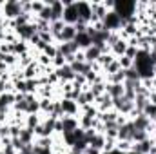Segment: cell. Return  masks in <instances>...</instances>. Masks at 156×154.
<instances>
[{
  "instance_id": "ee69618b",
  "label": "cell",
  "mask_w": 156,
  "mask_h": 154,
  "mask_svg": "<svg viewBox=\"0 0 156 154\" xmlns=\"http://www.w3.org/2000/svg\"><path fill=\"white\" fill-rule=\"evenodd\" d=\"M154 134H156V125H154Z\"/></svg>"
},
{
  "instance_id": "4fadbf2b",
  "label": "cell",
  "mask_w": 156,
  "mask_h": 154,
  "mask_svg": "<svg viewBox=\"0 0 156 154\" xmlns=\"http://www.w3.org/2000/svg\"><path fill=\"white\" fill-rule=\"evenodd\" d=\"M76 38V29H75V26H66L64 27V31H62V35H60V38L56 44H66V42H75Z\"/></svg>"
},
{
  "instance_id": "d590c367",
  "label": "cell",
  "mask_w": 156,
  "mask_h": 154,
  "mask_svg": "<svg viewBox=\"0 0 156 154\" xmlns=\"http://www.w3.org/2000/svg\"><path fill=\"white\" fill-rule=\"evenodd\" d=\"M147 102H149V103H154V105H156V91H151V93H149Z\"/></svg>"
},
{
  "instance_id": "2e32d148",
  "label": "cell",
  "mask_w": 156,
  "mask_h": 154,
  "mask_svg": "<svg viewBox=\"0 0 156 154\" xmlns=\"http://www.w3.org/2000/svg\"><path fill=\"white\" fill-rule=\"evenodd\" d=\"M105 93L115 100V98H122L123 96V83H107L105 85Z\"/></svg>"
},
{
  "instance_id": "52a82bcc",
  "label": "cell",
  "mask_w": 156,
  "mask_h": 154,
  "mask_svg": "<svg viewBox=\"0 0 156 154\" xmlns=\"http://www.w3.org/2000/svg\"><path fill=\"white\" fill-rule=\"evenodd\" d=\"M93 105L96 107V111H98V113H107V111H111V109H113V98L105 93V94L98 96V98L94 100V103H93Z\"/></svg>"
},
{
  "instance_id": "44dd1931",
  "label": "cell",
  "mask_w": 156,
  "mask_h": 154,
  "mask_svg": "<svg viewBox=\"0 0 156 154\" xmlns=\"http://www.w3.org/2000/svg\"><path fill=\"white\" fill-rule=\"evenodd\" d=\"M29 49H31V45H29V42H24V40H18L16 44H13V54H16V56H22V54H26V53H29Z\"/></svg>"
},
{
  "instance_id": "f6af8a7d",
  "label": "cell",
  "mask_w": 156,
  "mask_h": 154,
  "mask_svg": "<svg viewBox=\"0 0 156 154\" xmlns=\"http://www.w3.org/2000/svg\"><path fill=\"white\" fill-rule=\"evenodd\" d=\"M129 154H136V152H129Z\"/></svg>"
},
{
  "instance_id": "cb8c5ba5",
  "label": "cell",
  "mask_w": 156,
  "mask_h": 154,
  "mask_svg": "<svg viewBox=\"0 0 156 154\" xmlns=\"http://www.w3.org/2000/svg\"><path fill=\"white\" fill-rule=\"evenodd\" d=\"M125 82V71H118L115 75H107L105 76V83H123Z\"/></svg>"
},
{
  "instance_id": "f35d334b",
  "label": "cell",
  "mask_w": 156,
  "mask_h": 154,
  "mask_svg": "<svg viewBox=\"0 0 156 154\" xmlns=\"http://www.w3.org/2000/svg\"><path fill=\"white\" fill-rule=\"evenodd\" d=\"M4 35H5V29H4V26L0 24V42L4 40Z\"/></svg>"
},
{
  "instance_id": "ffe728a7",
  "label": "cell",
  "mask_w": 156,
  "mask_h": 154,
  "mask_svg": "<svg viewBox=\"0 0 156 154\" xmlns=\"http://www.w3.org/2000/svg\"><path fill=\"white\" fill-rule=\"evenodd\" d=\"M42 121H44V116L40 114V113L38 114H26V127L31 129V131H35Z\"/></svg>"
},
{
  "instance_id": "60d3db41",
  "label": "cell",
  "mask_w": 156,
  "mask_h": 154,
  "mask_svg": "<svg viewBox=\"0 0 156 154\" xmlns=\"http://www.w3.org/2000/svg\"><path fill=\"white\" fill-rule=\"evenodd\" d=\"M2 5H4V2H0V13H2Z\"/></svg>"
},
{
  "instance_id": "7a4b0ae2",
  "label": "cell",
  "mask_w": 156,
  "mask_h": 154,
  "mask_svg": "<svg viewBox=\"0 0 156 154\" xmlns=\"http://www.w3.org/2000/svg\"><path fill=\"white\" fill-rule=\"evenodd\" d=\"M64 2V5H66V9H64V16H62V20H64V24L66 26H75L78 22V5L76 2H71V0H62Z\"/></svg>"
},
{
  "instance_id": "d6986e66",
  "label": "cell",
  "mask_w": 156,
  "mask_h": 154,
  "mask_svg": "<svg viewBox=\"0 0 156 154\" xmlns=\"http://www.w3.org/2000/svg\"><path fill=\"white\" fill-rule=\"evenodd\" d=\"M75 44L78 45V49H80V51H85L87 47H91V45H93V40L89 38V35H87V33H80V35H76V38H75Z\"/></svg>"
},
{
  "instance_id": "30bf717a",
  "label": "cell",
  "mask_w": 156,
  "mask_h": 154,
  "mask_svg": "<svg viewBox=\"0 0 156 154\" xmlns=\"http://www.w3.org/2000/svg\"><path fill=\"white\" fill-rule=\"evenodd\" d=\"M133 131H134V127H133V121L129 120L127 123H123V125L118 127V140L133 142Z\"/></svg>"
},
{
  "instance_id": "8d00e7d4",
  "label": "cell",
  "mask_w": 156,
  "mask_h": 154,
  "mask_svg": "<svg viewBox=\"0 0 156 154\" xmlns=\"http://www.w3.org/2000/svg\"><path fill=\"white\" fill-rule=\"evenodd\" d=\"M2 154H18L15 149H13V145H9V147H5V149H2Z\"/></svg>"
},
{
  "instance_id": "e0dca14e",
  "label": "cell",
  "mask_w": 156,
  "mask_h": 154,
  "mask_svg": "<svg viewBox=\"0 0 156 154\" xmlns=\"http://www.w3.org/2000/svg\"><path fill=\"white\" fill-rule=\"evenodd\" d=\"M87 143H89V147L98 149V151H102V152H104V147H105V136H104L102 132H96L91 140H87Z\"/></svg>"
},
{
  "instance_id": "7bdbcfd3",
  "label": "cell",
  "mask_w": 156,
  "mask_h": 154,
  "mask_svg": "<svg viewBox=\"0 0 156 154\" xmlns=\"http://www.w3.org/2000/svg\"><path fill=\"white\" fill-rule=\"evenodd\" d=\"M153 125H156V118H154V120H153Z\"/></svg>"
},
{
  "instance_id": "9c48e42d",
  "label": "cell",
  "mask_w": 156,
  "mask_h": 154,
  "mask_svg": "<svg viewBox=\"0 0 156 154\" xmlns=\"http://www.w3.org/2000/svg\"><path fill=\"white\" fill-rule=\"evenodd\" d=\"M55 73H56V76L60 78V85H62V83H69V82L75 80V73H73V69H71L69 64H66L64 67L55 69Z\"/></svg>"
},
{
  "instance_id": "277c9868",
  "label": "cell",
  "mask_w": 156,
  "mask_h": 154,
  "mask_svg": "<svg viewBox=\"0 0 156 154\" xmlns=\"http://www.w3.org/2000/svg\"><path fill=\"white\" fill-rule=\"evenodd\" d=\"M60 107H62V118L64 116H73L78 118L80 116V107L75 100H67V98H62L60 100Z\"/></svg>"
},
{
  "instance_id": "3957f363",
  "label": "cell",
  "mask_w": 156,
  "mask_h": 154,
  "mask_svg": "<svg viewBox=\"0 0 156 154\" xmlns=\"http://www.w3.org/2000/svg\"><path fill=\"white\" fill-rule=\"evenodd\" d=\"M123 27V20L118 16L115 11H109L107 16L104 18V29L105 31H120Z\"/></svg>"
},
{
  "instance_id": "5b68a950",
  "label": "cell",
  "mask_w": 156,
  "mask_h": 154,
  "mask_svg": "<svg viewBox=\"0 0 156 154\" xmlns=\"http://www.w3.org/2000/svg\"><path fill=\"white\" fill-rule=\"evenodd\" d=\"M49 7H51V22H58V20H62V16H64V9H66V5H64V2L62 0H49V2H45Z\"/></svg>"
},
{
  "instance_id": "ac0fdd59",
  "label": "cell",
  "mask_w": 156,
  "mask_h": 154,
  "mask_svg": "<svg viewBox=\"0 0 156 154\" xmlns=\"http://www.w3.org/2000/svg\"><path fill=\"white\" fill-rule=\"evenodd\" d=\"M60 121H62L64 132H71V131H75V129L80 127V125H78V118H73V116H64Z\"/></svg>"
},
{
  "instance_id": "6da1fadb",
  "label": "cell",
  "mask_w": 156,
  "mask_h": 154,
  "mask_svg": "<svg viewBox=\"0 0 156 154\" xmlns=\"http://www.w3.org/2000/svg\"><path fill=\"white\" fill-rule=\"evenodd\" d=\"M22 15V0H5L2 5V16L5 20H15Z\"/></svg>"
},
{
  "instance_id": "8992f818",
  "label": "cell",
  "mask_w": 156,
  "mask_h": 154,
  "mask_svg": "<svg viewBox=\"0 0 156 154\" xmlns=\"http://www.w3.org/2000/svg\"><path fill=\"white\" fill-rule=\"evenodd\" d=\"M15 33H16V37L20 40H24V42H29V40L33 38L38 31H37V26H35V22L33 24H27V26H22V27H16L15 29Z\"/></svg>"
},
{
  "instance_id": "9a60e30c",
  "label": "cell",
  "mask_w": 156,
  "mask_h": 154,
  "mask_svg": "<svg viewBox=\"0 0 156 154\" xmlns=\"http://www.w3.org/2000/svg\"><path fill=\"white\" fill-rule=\"evenodd\" d=\"M127 45H129V44H127V40L120 38L116 44H115V45H111V47H109V51H111V54H113L115 58H122V56L125 54V49H127Z\"/></svg>"
},
{
  "instance_id": "7402d4cb",
  "label": "cell",
  "mask_w": 156,
  "mask_h": 154,
  "mask_svg": "<svg viewBox=\"0 0 156 154\" xmlns=\"http://www.w3.org/2000/svg\"><path fill=\"white\" fill-rule=\"evenodd\" d=\"M105 82L102 80V82H94V83H91L89 85V91L93 93V96H94V100L98 98V96H102V94H105Z\"/></svg>"
},
{
  "instance_id": "1f68e13d",
  "label": "cell",
  "mask_w": 156,
  "mask_h": 154,
  "mask_svg": "<svg viewBox=\"0 0 156 154\" xmlns=\"http://www.w3.org/2000/svg\"><path fill=\"white\" fill-rule=\"evenodd\" d=\"M37 18H38V20H45V22H51L53 16H51V7H49L47 4H45V7L40 11L38 15H37Z\"/></svg>"
},
{
  "instance_id": "ab89813d",
  "label": "cell",
  "mask_w": 156,
  "mask_h": 154,
  "mask_svg": "<svg viewBox=\"0 0 156 154\" xmlns=\"http://www.w3.org/2000/svg\"><path fill=\"white\" fill-rule=\"evenodd\" d=\"M153 91H156V76L153 78Z\"/></svg>"
},
{
  "instance_id": "5bb4252c",
  "label": "cell",
  "mask_w": 156,
  "mask_h": 154,
  "mask_svg": "<svg viewBox=\"0 0 156 154\" xmlns=\"http://www.w3.org/2000/svg\"><path fill=\"white\" fill-rule=\"evenodd\" d=\"M56 45H58V53H62L66 58L71 56V54H76L78 51H80L75 42H66V44H56Z\"/></svg>"
},
{
  "instance_id": "7c38bea8",
  "label": "cell",
  "mask_w": 156,
  "mask_h": 154,
  "mask_svg": "<svg viewBox=\"0 0 156 154\" xmlns=\"http://www.w3.org/2000/svg\"><path fill=\"white\" fill-rule=\"evenodd\" d=\"M154 145V142H153V138H147V140H144V142H140V143H133V151L131 152H136V154H147L151 151V147Z\"/></svg>"
},
{
  "instance_id": "ba28073f",
  "label": "cell",
  "mask_w": 156,
  "mask_h": 154,
  "mask_svg": "<svg viewBox=\"0 0 156 154\" xmlns=\"http://www.w3.org/2000/svg\"><path fill=\"white\" fill-rule=\"evenodd\" d=\"M78 5V20L80 22H85V24H91V18H93V11H91V4L89 2H76Z\"/></svg>"
},
{
  "instance_id": "836d02e7",
  "label": "cell",
  "mask_w": 156,
  "mask_h": 154,
  "mask_svg": "<svg viewBox=\"0 0 156 154\" xmlns=\"http://www.w3.org/2000/svg\"><path fill=\"white\" fill-rule=\"evenodd\" d=\"M144 114L153 121V120L156 118V105H154V103H147V105H145V109H144Z\"/></svg>"
},
{
  "instance_id": "b9f144b4",
  "label": "cell",
  "mask_w": 156,
  "mask_h": 154,
  "mask_svg": "<svg viewBox=\"0 0 156 154\" xmlns=\"http://www.w3.org/2000/svg\"><path fill=\"white\" fill-rule=\"evenodd\" d=\"M153 71H154V76H156V65H154V67H153Z\"/></svg>"
},
{
  "instance_id": "484cf974",
  "label": "cell",
  "mask_w": 156,
  "mask_h": 154,
  "mask_svg": "<svg viewBox=\"0 0 156 154\" xmlns=\"http://www.w3.org/2000/svg\"><path fill=\"white\" fill-rule=\"evenodd\" d=\"M115 60H116V58H115V56H113L111 53H104V54H102V56L98 58V62H96V64H98V65L102 67V71H104V69H105L107 65H111V64H113Z\"/></svg>"
},
{
  "instance_id": "4dcf8cb0",
  "label": "cell",
  "mask_w": 156,
  "mask_h": 154,
  "mask_svg": "<svg viewBox=\"0 0 156 154\" xmlns=\"http://www.w3.org/2000/svg\"><path fill=\"white\" fill-rule=\"evenodd\" d=\"M118 71H122V67H120V62H118V58H116L111 65H107V67L104 69V75H105V76H107V75H115Z\"/></svg>"
},
{
  "instance_id": "603a6c76",
  "label": "cell",
  "mask_w": 156,
  "mask_h": 154,
  "mask_svg": "<svg viewBox=\"0 0 156 154\" xmlns=\"http://www.w3.org/2000/svg\"><path fill=\"white\" fill-rule=\"evenodd\" d=\"M18 138L22 140V143L29 145V143H33V142H35V132H33L31 129H27V127H22V131H20V136H18Z\"/></svg>"
},
{
  "instance_id": "d4e9b609",
  "label": "cell",
  "mask_w": 156,
  "mask_h": 154,
  "mask_svg": "<svg viewBox=\"0 0 156 154\" xmlns=\"http://www.w3.org/2000/svg\"><path fill=\"white\" fill-rule=\"evenodd\" d=\"M115 151H118V152H122V154H129L131 151H133V142L118 140L116 142V149H115Z\"/></svg>"
},
{
  "instance_id": "e575fe53",
  "label": "cell",
  "mask_w": 156,
  "mask_h": 154,
  "mask_svg": "<svg viewBox=\"0 0 156 154\" xmlns=\"http://www.w3.org/2000/svg\"><path fill=\"white\" fill-rule=\"evenodd\" d=\"M138 47H134V45H127V49H125V54L123 56H127V58H131V60H134L136 56H138Z\"/></svg>"
},
{
  "instance_id": "d6a6232c",
  "label": "cell",
  "mask_w": 156,
  "mask_h": 154,
  "mask_svg": "<svg viewBox=\"0 0 156 154\" xmlns=\"http://www.w3.org/2000/svg\"><path fill=\"white\" fill-rule=\"evenodd\" d=\"M118 62H120V67H122L123 71H127V69L134 67V60H131V58H127V56H122V58H118Z\"/></svg>"
},
{
  "instance_id": "8fae6325",
  "label": "cell",
  "mask_w": 156,
  "mask_h": 154,
  "mask_svg": "<svg viewBox=\"0 0 156 154\" xmlns=\"http://www.w3.org/2000/svg\"><path fill=\"white\" fill-rule=\"evenodd\" d=\"M104 53L96 47V45H91V47H87L85 51H83V56H85V62L87 64H94V62H98V58L102 56Z\"/></svg>"
},
{
  "instance_id": "f1b7e54d",
  "label": "cell",
  "mask_w": 156,
  "mask_h": 154,
  "mask_svg": "<svg viewBox=\"0 0 156 154\" xmlns=\"http://www.w3.org/2000/svg\"><path fill=\"white\" fill-rule=\"evenodd\" d=\"M67 62H66V56L62 54V53H56V56L53 58V62H51V65L55 67V69H58V67H64Z\"/></svg>"
},
{
  "instance_id": "f546056e",
  "label": "cell",
  "mask_w": 156,
  "mask_h": 154,
  "mask_svg": "<svg viewBox=\"0 0 156 154\" xmlns=\"http://www.w3.org/2000/svg\"><path fill=\"white\" fill-rule=\"evenodd\" d=\"M44 7H45V2H42V0H35V2H31V15L37 18V15H38Z\"/></svg>"
},
{
  "instance_id": "83f0119b",
  "label": "cell",
  "mask_w": 156,
  "mask_h": 154,
  "mask_svg": "<svg viewBox=\"0 0 156 154\" xmlns=\"http://www.w3.org/2000/svg\"><path fill=\"white\" fill-rule=\"evenodd\" d=\"M125 80H127V82H142V78L138 75L136 67H131V69L125 71Z\"/></svg>"
},
{
  "instance_id": "74e56055",
  "label": "cell",
  "mask_w": 156,
  "mask_h": 154,
  "mask_svg": "<svg viewBox=\"0 0 156 154\" xmlns=\"http://www.w3.org/2000/svg\"><path fill=\"white\" fill-rule=\"evenodd\" d=\"M83 154H104L102 151H98V149H93V147H87L85 149V152Z\"/></svg>"
},
{
  "instance_id": "4316f807",
  "label": "cell",
  "mask_w": 156,
  "mask_h": 154,
  "mask_svg": "<svg viewBox=\"0 0 156 154\" xmlns=\"http://www.w3.org/2000/svg\"><path fill=\"white\" fill-rule=\"evenodd\" d=\"M42 53L53 60V58L56 56V53H58V45H56V44H47V45L44 47V51H42Z\"/></svg>"
}]
</instances>
